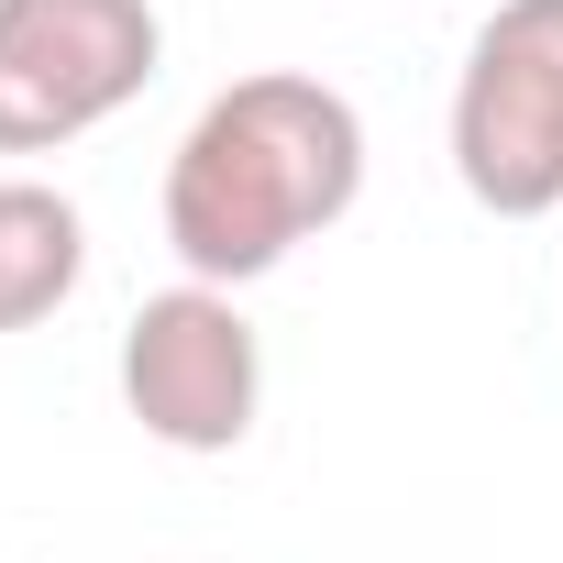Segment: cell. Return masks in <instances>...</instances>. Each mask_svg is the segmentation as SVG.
<instances>
[{"label": "cell", "mask_w": 563, "mask_h": 563, "mask_svg": "<svg viewBox=\"0 0 563 563\" xmlns=\"http://www.w3.org/2000/svg\"><path fill=\"white\" fill-rule=\"evenodd\" d=\"M354 199H365V111L299 67L232 78L166 155V243L210 288L276 276Z\"/></svg>", "instance_id": "6da1fadb"}, {"label": "cell", "mask_w": 563, "mask_h": 563, "mask_svg": "<svg viewBox=\"0 0 563 563\" xmlns=\"http://www.w3.org/2000/svg\"><path fill=\"white\" fill-rule=\"evenodd\" d=\"M453 177L497 221L563 210V0H497L453 78Z\"/></svg>", "instance_id": "7a4b0ae2"}, {"label": "cell", "mask_w": 563, "mask_h": 563, "mask_svg": "<svg viewBox=\"0 0 563 563\" xmlns=\"http://www.w3.org/2000/svg\"><path fill=\"white\" fill-rule=\"evenodd\" d=\"M155 0H0V155H56L155 89Z\"/></svg>", "instance_id": "3957f363"}, {"label": "cell", "mask_w": 563, "mask_h": 563, "mask_svg": "<svg viewBox=\"0 0 563 563\" xmlns=\"http://www.w3.org/2000/svg\"><path fill=\"white\" fill-rule=\"evenodd\" d=\"M122 409L166 453H232L265 409V343L232 310V288L177 276L122 321Z\"/></svg>", "instance_id": "277c9868"}, {"label": "cell", "mask_w": 563, "mask_h": 563, "mask_svg": "<svg viewBox=\"0 0 563 563\" xmlns=\"http://www.w3.org/2000/svg\"><path fill=\"white\" fill-rule=\"evenodd\" d=\"M89 276V221L45 177H0V332H34L78 299Z\"/></svg>", "instance_id": "5b68a950"}]
</instances>
